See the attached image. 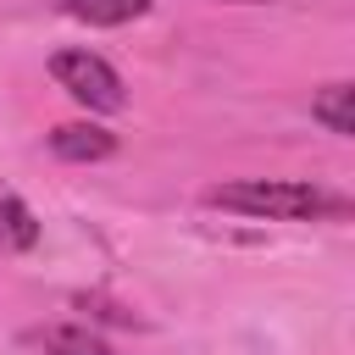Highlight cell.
<instances>
[{"instance_id":"6da1fadb","label":"cell","mask_w":355,"mask_h":355,"mask_svg":"<svg viewBox=\"0 0 355 355\" xmlns=\"http://www.w3.org/2000/svg\"><path fill=\"white\" fill-rule=\"evenodd\" d=\"M216 211H239V216H266V222H322V216H344L349 205L316 183H288V178H239V183H216L205 194Z\"/></svg>"},{"instance_id":"7a4b0ae2","label":"cell","mask_w":355,"mask_h":355,"mask_svg":"<svg viewBox=\"0 0 355 355\" xmlns=\"http://www.w3.org/2000/svg\"><path fill=\"white\" fill-rule=\"evenodd\" d=\"M50 78H55L83 111L111 116V111L128 105V94H122V72H116L105 55H94V50H55V55H50Z\"/></svg>"},{"instance_id":"3957f363","label":"cell","mask_w":355,"mask_h":355,"mask_svg":"<svg viewBox=\"0 0 355 355\" xmlns=\"http://www.w3.org/2000/svg\"><path fill=\"white\" fill-rule=\"evenodd\" d=\"M50 155H61V161H105V155H116V133L111 128H100V122H61V128H50Z\"/></svg>"},{"instance_id":"277c9868","label":"cell","mask_w":355,"mask_h":355,"mask_svg":"<svg viewBox=\"0 0 355 355\" xmlns=\"http://www.w3.org/2000/svg\"><path fill=\"white\" fill-rule=\"evenodd\" d=\"M44 355H111V344L94 333V327H83V322H55V327H33L28 333Z\"/></svg>"},{"instance_id":"5b68a950","label":"cell","mask_w":355,"mask_h":355,"mask_svg":"<svg viewBox=\"0 0 355 355\" xmlns=\"http://www.w3.org/2000/svg\"><path fill=\"white\" fill-rule=\"evenodd\" d=\"M311 122H322L333 139L355 133V83H327L311 94Z\"/></svg>"},{"instance_id":"8992f818","label":"cell","mask_w":355,"mask_h":355,"mask_svg":"<svg viewBox=\"0 0 355 355\" xmlns=\"http://www.w3.org/2000/svg\"><path fill=\"white\" fill-rule=\"evenodd\" d=\"M61 11L89 28H122V22H139L150 11V0H61Z\"/></svg>"},{"instance_id":"52a82bcc","label":"cell","mask_w":355,"mask_h":355,"mask_svg":"<svg viewBox=\"0 0 355 355\" xmlns=\"http://www.w3.org/2000/svg\"><path fill=\"white\" fill-rule=\"evenodd\" d=\"M0 233H6V244H17V250H33V244H39V222H33V211H28L22 194H0Z\"/></svg>"},{"instance_id":"ba28073f","label":"cell","mask_w":355,"mask_h":355,"mask_svg":"<svg viewBox=\"0 0 355 355\" xmlns=\"http://www.w3.org/2000/svg\"><path fill=\"white\" fill-rule=\"evenodd\" d=\"M222 6H266V0H222Z\"/></svg>"}]
</instances>
